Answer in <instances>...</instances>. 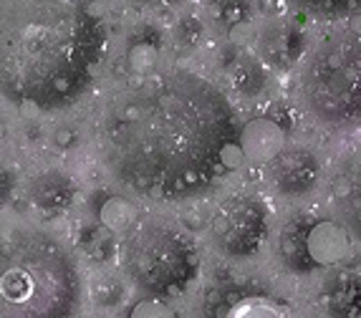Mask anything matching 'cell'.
Instances as JSON below:
<instances>
[{
	"mask_svg": "<svg viewBox=\"0 0 361 318\" xmlns=\"http://www.w3.org/2000/svg\"><path fill=\"white\" fill-rule=\"evenodd\" d=\"M235 137L228 99L187 71H165L124 89L101 117V149L124 185L185 194L208 185Z\"/></svg>",
	"mask_w": 361,
	"mask_h": 318,
	"instance_id": "6da1fadb",
	"label": "cell"
},
{
	"mask_svg": "<svg viewBox=\"0 0 361 318\" xmlns=\"http://www.w3.org/2000/svg\"><path fill=\"white\" fill-rule=\"evenodd\" d=\"M104 49L94 0H0V99L23 111L69 106Z\"/></svg>",
	"mask_w": 361,
	"mask_h": 318,
	"instance_id": "7a4b0ae2",
	"label": "cell"
},
{
	"mask_svg": "<svg viewBox=\"0 0 361 318\" xmlns=\"http://www.w3.org/2000/svg\"><path fill=\"white\" fill-rule=\"evenodd\" d=\"M81 276L69 250L35 225L0 228V318H74Z\"/></svg>",
	"mask_w": 361,
	"mask_h": 318,
	"instance_id": "3957f363",
	"label": "cell"
},
{
	"mask_svg": "<svg viewBox=\"0 0 361 318\" xmlns=\"http://www.w3.org/2000/svg\"><path fill=\"white\" fill-rule=\"evenodd\" d=\"M303 97L321 122L344 124L359 114V38L336 33L313 51L303 71Z\"/></svg>",
	"mask_w": 361,
	"mask_h": 318,
	"instance_id": "277c9868",
	"label": "cell"
},
{
	"mask_svg": "<svg viewBox=\"0 0 361 318\" xmlns=\"http://www.w3.org/2000/svg\"><path fill=\"white\" fill-rule=\"evenodd\" d=\"M124 270L146 291H169L194 273L197 253L180 228L165 220H142L124 242Z\"/></svg>",
	"mask_w": 361,
	"mask_h": 318,
	"instance_id": "5b68a950",
	"label": "cell"
},
{
	"mask_svg": "<svg viewBox=\"0 0 361 318\" xmlns=\"http://www.w3.org/2000/svg\"><path fill=\"white\" fill-rule=\"evenodd\" d=\"M265 233V212L255 200H228L212 217V235L233 256H245L258 248Z\"/></svg>",
	"mask_w": 361,
	"mask_h": 318,
	"instance_id": "8992f818",
	"label": "cell"
},
{
	"mask_svg": "<svg viewBox=\"0 0 361 318\" xmlns=\"http://www.w3.org/2000/svg\"><path fill=\"white\" fill-rule=\"evenodd\" d=\"M240 149L250 162H271L285 147V132L273 119H253L240 132Z\"/></svg>",
	"mask_w": 361,
	"mask_h": 318,
	"instance_id": "52a82bcc",
	"label": "cell"
},
{
	"mask_svg": "<svg viewBox=\"0 0 361 318\" xmlns=\"http://www.w3.org/2000/svg\"><path fill=\"white\" fill-rule=\"evenodd\" d=\"M349 248L351 245H349L346 233L333 222H316L305 235V250L313 263H339L341 258L349 256Z\"/></svg>",
	"mask_w": 361,
	"mask_h": 318,
	"instance_id": "ba28073f",
	"label": "cell"
},
{
	"mask_svg": "<svg viewBox=\"0 0 361 318\" xmlns=\"http://www.w3.org/2000/svg\"><path fill=\"white\" fill-rule=\"evenodd\" d=\"M313 159L308 154H285L283 167H280V180L288 190H303L313 182Z\"/></svg>",
	"mask_w": 361,
	"mask_h": 318,
	"instance_id": "9c48e42d",
	"label": "cell"
},
{
	"mask_svg": "<svg viewBox=\"0 0 361 318\" xmlns=\"http://www.w3.org/2000/svg\"><path fill=\"white\" fill-rule=\"evenodd\" d=\"M101 222H104L109 230H124L129 228L137 217V208L126 197H109V200L101 205V212H99Z\"/></svg>",
	"mask_w": 361,
	"mask_h": 318,
	"instance_id": "30bf717a",
	"label": "cell"
},
{
	"mask_svg": "<svg viewBox=\"0 0 361 318\" xmlns=\"http://www.w3.org/2000/svg\"><path fill=\"white\" fill-rule=\"evenodd\" d=\"M228 318H283L276 306H271L268 301H260V298H250L243 301L240 306H235L230 311Z\"/></svg>",
	"mask_w": 361,
	"mask_h": 318,
	"instance_id": "8fae6325",
	"label": "cell"
},
{
	"mask_svg": "<svg viewBox=\"0 0 361 318\" xmlns=\"http://www.w3.org/2000/svg\"><path fill=\"white\" fill-rule=\"evenodd\" d=\"M154 61H157V49L149 46V43H137V46L129 51V69H132L137 76L149 74Z\"/></svg>",
	"mask_w": 361,
	"mask_h": 318,
	"instance_id": "7c38bea8",
	"label": "cell"
},
{
	"mask_svg": "<svg viewBox=\"0 0 361 318\" xmlns=\"http://www.w3.org/2000/svg\"><path fill=\"white\" fill-rule=\"evenodd\" d=\"M301 6L311 8L313 13L321 15H344L349 10H354L359 0H299Z\"/></svg>",
	"mask_w": 361,
	"mask_h": 318,
	"instance_id": "4fadbf2b",
	"label": "cell"
},
{
	"mask_svg": "<svg viewBox=\"0 0 361 318\" xmlns=\"http://www.w3.org/2000/svg\"><path fill=\"white\" fill-rule=\"evenodd\" d=\"M129 318H174L172 308L165 306L162 301H154V298H146L142 303H137L132 308V316Z\"/></svg>",
	"mask_w": 361,
	"mask_h": 318,
	"instance_id": "5bb4252c",
	"label": "cell"
},
{
	"mask_svg": "<svg viewBox=\"0 0 361 318\" xmlns=\"http://www.w3.org/2000/svg\"><path fill=\"white\" fill-rule=\"evenodd\" d=\"M245 162V154L243 149H240V144L237 142H228V144L222 147L220 152V165H225L228 169H237V167Z\"/></svg>",
	"mask_w": 361,
	"mask_h": 318,
	"instance_id": "9a60e30c",
	"label": "cell"
},
{
	"mask_svg": "<svg viewBox=\"0 0 361 318\" xmlns=\"http://www.w3.org/2000/svg\"><path fill=\"white\" fill-rule=\"evenodd\" d=\"M248 35H250V26L248 23H235V26L230 28V41L233 43H245L248 41Z\"/></svg>",
	"mask_w": 361,
	"mask_h": 318,
	"instance_id": "2e32d148",
	"label": "cell"
},
{
	"mask_svg": "<svg viewBox=\"0 0 361 318\" xmlns=\"http://www.w3.org/2000/svg\"><path fill=\"white\" fill-rule=\"evenodd\" d=\"M144 3H180V0H144Z\"/></svg>",
	"mask_w": 361,
	"mask_h": 318,
	"instance_id": "e0dca14e",
	"label": "cell"
}]
</instances>
